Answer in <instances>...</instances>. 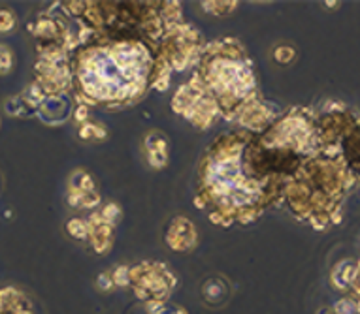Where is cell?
<instances>
[{
  "label": "cell",
  "mask_w": 360,
  "mask_h": 314,
  "mask_svg": "<svg viewBox=\"0 0 360 314\" xmlns=\"http://www.w3.org/2000/svg\"><path fill=\"white\" fill-rule=\"evenodd\" d=\"M357 265L351 264V262H343L334 269V275H332V284H334L338 290H349L351 283H353L354 275H357Z\"/></svg>",
  "instance_id": "1"
},
{
  "label": "cell",
  "mask_w": 360,
  "mask_h": 314,
  "mask_svg": "<svg viewBox=\"0 0 360 314\" xmlns=\"http://www.w3.org/2000/svg\"><path fill=\"white\" fill-rule=\"evenodd\" d=\"M357 301V314H360V297L359 299H354Z\"/></svg>",
  "instance_id": "2"
},
{
  "label": "cell",
  "mask_w": 360,
  "mask_h": 314,
  "mask_svg": "<svg viewBox=\"0 0 360 314\" xmlns=\"http://www.w3.org/2000/svg\"><path fill=\"white\" fill-rule=\"evenodd\" d=\"M332 314H334V311H332Z\"/></svg>",
  "instance_id": "3"
}]
</instances>
